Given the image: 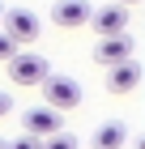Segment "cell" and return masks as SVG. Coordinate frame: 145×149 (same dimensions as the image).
<instances>
[{"label": "cell", "instance_id": "6da1fadb", "mask_svg": "<svg viewBox=\"0 0 145 149\" xmlns=\"http://www.w3.org/2000/svg\"><path fill=\"white\" fill-rule=\"evenodd\" d=\"M47 77H51V68H47V60L34 56V51H17V56L9 60V81H13V85H22V90L43 85Z\"/></svg>", "mask_w": 145, "mask_h": 149}, {"label": "cell", "instance_id": "7a4b0ae2", "mask_svg": "<svg viewBox=\"0 0 145 149\" xmlns=\"http://www.w3.org/2000/svg\"><path fill=\"white\" fill-rule=\"evenodd\" d=\"M43 94H47V107L51 111H73V107H81V85L73 77H47L43 81Z\"/></svg>", "mask_w": 145, "mask_h": 149}, {"label": "cell", "instance_id": "3957f363", "mask_svg": "<svg viewBox=\"0 0 145 149\" xmlns=\"http://www.w3.org/2000/svg\"><path fill=\"white\" fill-rule=\"evenodd\" d=\"M0 22H4V34L13 38V43L22 47V43H34L39 38V17H34L30 9H9V13H0Z\"/></svg>", "mask_w": 145, "mask_h": 149}, {"label": "cell", "instance_id": "277c9868", "mask_svg": "<svg viewBox=\"0 0 145 149\" xmlns=\"http://www.w3.org/2000/svg\"><path fill=\"white\" fill-rule=\"evenodd\" d=\"M22 128H26V136L47 141V136L60 132V111H51V107H26L22 111Z\"/></svg>", "mask_w": 145, "mask_h": 149}, {"label": "cell", "instance_id": "5b68a950", "mask_svg": "<svg viewBox=\"0 0 145 149\" xmlns=\"http://www.w3.org/2000/svg\"><path fill=\"white\" fill-rule=\"evenodd\" d=\"M90 13H94L90 0H56V4H51V26H60V30H81V26H90Z\"/></svg>", "mask_w": 145, "mask_h": 149}, {"label": "cell", "instance_id": "8992f818", "mask_svg": "<svg viewBox=\"0 0 145 149\" xmlns=\"http://www.w3.org/2000/svg\"><path fill=\"white\" fill-rule=\"evenodd\" d=\"M90 26H94L98 38H115V34L128 30V9H124V4H102V9L90 13Z\"/></svg>", "mask_w": 145, "mask_h": 149}, {"label": "cell", "instance_id": "52a82bcc", "mask_svg": "<svg viewBox=\"0 0 145 149\" xmlns=\"http://www.w3.org/2000/svg\"><path fill=\"white\" fill-rule=\"evenodd\" d=\"M132 38L128 34H115V38H98L94 43V60H98L102 68H111V64H124V60H132Z\"/></svg>", "mask_w": 145, "mask_h": 149}, {"label": "cell", "instance_id": "ba28073f", "mask_svg": "<svg viewBox=\"0 0 145 149\" xmlns=\"http://www.w3.org/2000/svg\"><path fill=\"white\" fill-rule=\"evenodd\" d=\"M137 81H141V64L137 60H124V64H111L107 68V90L111 94H132Z\"/></svg>", "mask_w": 145, "mask_h": 149}, {"label": "cell", "instance_id": "9c48e42d", "mask_svg": "<svg viewBox=\"0 0 145 149\" xmlns=\"http://www.w3.org/2000/svg\"><path fill=\"white\" fill-rule=\"evenodd\" d=\"M124 141H128V128H124L120 119H111V124H102L98 132H94L90 145H94V149H124Z\"/></svg>", "mask_w": 145, "mask_h": 149}, {"label": "cell", "instance_id": "30bf717a", "mask_svg": "<svg viewBox=\"0 0 145 149\" xmlns=\"http://www.w3.org/2000/svg\"><path fill=\"white\" fill-rule=\"evenodd\" d=\"M39 149H77V136H68V132H56V136L39 141Z\"/></svg>", "mask_w": 145, "mask_h": 149}, {"label": "cell", "instance_id": "8fae6325", "mask_svg": "<svg viewBox=\"0 0 145 149\" xmlns=\"http://www.w3.org/2000/svg\"><path fill=\"white\" fill-rule=\"evenodd\" d=\"M13 56H17V43H13V38L4 34V30H0V64H9Z\"/></svg>", "mask_w": 145, "mask_h": 149}, {"label": "cell", "instance_id": "7c38bea8", "mask_svg": "<svg viewBox=\"0 0 145 149\" xmlns=\"http://www.w3.org/2000/svg\"><path fill=\"white\" fill-rule=\"evenodd\" d=\"M4 149H39V141H34V136H17V141H9Z\"/></svg>", "mask_w": 145, "mask_h": 149}, {"label": "cell", "instance_id": "4fadbf2b", "mask_svg": "<svg viewBox=\"0 0 145 149\" xmlns=\"http://www.w3.org/2000/svg\"><path fill=\"white\" fill-rule=\"evenodd\" d=\"M13 111V98H9V94H4V90H0V119H4V115H9Z\"/></svg>", "mask_w": 145, "mask_h": 149}, {"label": "cell", "instance_id": "5bb4252c", "mask_svg": "<svg viewBox=\"0 0 145 149\" xmlns=\"http://www.w3.org/2000/svg\"><path fill=\"white\" fill-rule=\"evenodd\" d=\"M115 4H124V9H128V4H141V0H115Z\"/></svg>", "mask_w": 145, "mask_h": 149}, {"label": "cell", "instance_id": "9a60e30c", "mask_svg": "<svg viewBox=\"0 0 145 149\" xmlns=\"http://www.w3.org/2000/svg\"><path fill=\"white\" fill-rule=\"evenodd\" d=\"M4 145H9V141H0V149H4Z\"/></svg>", "mask_w": 145, "mask_h": 149}, {"label": "cell", "instance_id": "2e32d148", "mask_svg": "<svg viewBox=\"0 0 145 149\" xmlns=\"http://www.w3.org/2000/svg\"><path fill=\"white\" fill-rule=\"evenodd\" d=\"M0 13H4V4H0Z\"/></svg>", "mask_w": 145, "mask_h": 149}]
</instances>
